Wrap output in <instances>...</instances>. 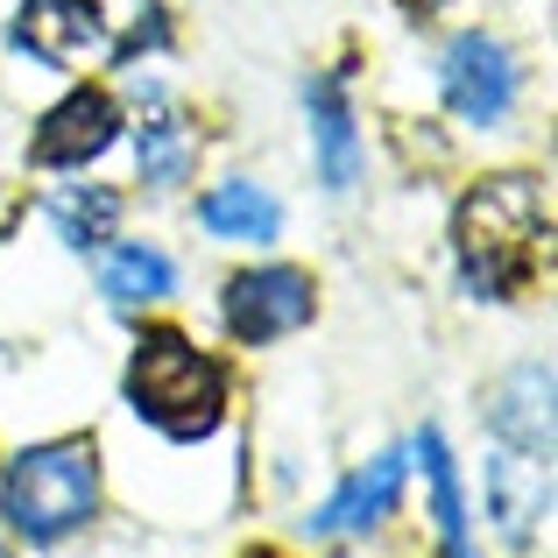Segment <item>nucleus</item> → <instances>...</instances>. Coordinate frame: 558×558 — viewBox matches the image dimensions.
<instances>
[{
    "mask_svg": "<svg viewBox=\"0 0 558 558\" xmlns=\"http://www.w3.org/2000/svg\"><path fill=\"white\" fill-rule=\"evenodd\" d=\"M551 205L537 178H481L460 198V269L474 283V298H517L537 269V247H545Z\"/></svg>",
    "mask_w": 558,
    "mask_h": 558,
    "instance_id": "1",
    "label": "nucleus"
},
{
    "mask_svg": "<svg viewBox=\"0 0 558 558\" xmlns=\"http://www.w3.org/2000/svg\"><path fill=\"white\" fill-rule=\"evenodd\" d=\"M128 403L170 438H205L227 417V368L184 340V332H142L128 361Z\"/></svg>",
    "mask_w": 558,
    "mask_h": 558,
    "instance_id": "2",
    "label": "nucleus"
},
{
    "mask_svg": "<svg viewBox=\"0 0 558 558\" xmlns=\"http://www.w3.org/2000/svg\"><path fill=\"white\" fill-rule=\"evenodd\" d=\"M93 509H99L93 438L36 446V452H22V460L8 466V481H0V517H8L28 545H57V537H71Z\"/></svg>",
    "mask_w": 558,
    "mask_h": 558,
    "instance_id": "3",
    "label": "nucleus"
},
{
    "mask_svg": "<svg viewBox=\"0 0 558 558\" xmlns=\"http://www.w3.org/2000/svg\"><path fill=\"white\" fill-rule=\"evenodd\" d=\"M304 318H312V276H298V269H247L227 283V332L241 347L283 340Z\"/></svg>",
    "mask_w": 558,
    "mask_h": 558,
    "instance_id": "4",
    "label": "nucleus"
},
{
    "mask_svg": "<svg viewBox=\"0 0 558 558\" xmlns=\"http://www.w3.org/2000/svg\"><path fill=\"white\" fill-rule=\"evenodd\" d=\"M438 85H446V107L460 113V121H502L509 99H517V64H509V50L495 36H452L446 64H438Z\"/></svg>",
    "mask_w": 558,
    "mask_h": 558,
    "instance_id": "5",
    "label": "nucleus"
},
{
    "mask_svg": "<svg viewBox=\"0 0 558 558\" xmlns=\"http://www.w3.org/2000/svg\"><path fill=\"white\" fill-rule=\"evenodd\" d=\"M14 43L28 57H43V64H78V57L107 50V14L93 0H22Z\"/></svg>",
    "mask_w": 558,
    "mask_h": 558,
    "instance_id": "6",
    "label": "nucleus"
},
{
    "mask_svg": "<svg viewBox=\"0 0 558 558\" xmlns=\"http://www.w3.org/2000/svg\"><path fill=\"white\" fill-rule=\"evenodd\" d=\"M113 128H121V107H113L107 93H71V99H57L50 121L36 128L28 156H36L43 170H71V163H85V156L107 149Z\"/></svg>",
    "mask_w": 558,
    "mask_h": 558,
    "instance_id": "7",
    "label": "nucleus"
},
{
    "mask_svg": "<svg viewBox=\"0 0 558 558\" xmlns=\"http://www.w3.org/2000/svg\"><path fill=\"white\" fill-rule=\"evenodd\" d=\"M488 509H495V523H502L509 545H531V531L545 523V509H551V460L502 446L488 460Z\"/></svg>",
    "mask_w": 558,
    "mask_h": 558,
    "instance_id": "8",
    "label": "nucleus"
},
{
    "mask_svg": "<svg viewBox=\"0 0 558 558\" xmlns=\"http://www.w3.org/2000/svg\"><path fill=\"white\" fill-rule=\"evenodd\" d=\"M488 424H495V438H502V446L551 460V368H545V361H537V368H517L502 389H495Z\"/></svg>",
    "mask_w": 558,
    "mask_h": 558,
    "instance_id": "9",
    "label": "nucleus"
},
{
    "mask_svg": "<svg viewBox=\"0 0 558 558\" xmlns=\"http://www.w3.org/2000/svg\"><path fill=\"white\" fill-rule=\"evenodd\" d=\"M396 488H403V452H381V460H368L326 509H318L312 531H368V523H381L396 509Z\"/></svg>",
    "mask_w": 558,
    "mask_h": 558,
    "instance_id": "10",
    "label": "nucleus"
},
{
    "mask_svg": "<svg viewBox=\"0 0 558 558\" xmlns=\"http://www.w3.org/2000/svg\"><path fill=\"white\" fill-rule=\"evenodd\" d=\"M191 163H198V135H191V121L149 93V113H142V135H135V170L149 184L170 191V184L191 178Z\"/></svg>",
    "mask_w": 558,
    "mask_h": 558,
    "instance_id": "11",
    "label": "nucleus"
},
{
    "mask_svg": "<svg viewBox=\"0 0 558 558\" xmlns=\"http://www.w3.org/2000/svg\"><path fill=\"white\" fill-rule=\"evenodd\" d=\"M304 99H312L318 170H326V184H332V191H347V184H354V170H361V142H354V113H347V93H340V78H318Z\"/></svg>",
    "mask_w": 558,
    "mask_h": 558,
    "instance_id": "12",
    "label": "nucleus"
},
{
    "mask_svg": "<svg viewBox=\"0 0 558 558\" xmlns=\"http://www.w3.org/2000/svg\"><path fill=\"white\" fill-rule=\"evenodd\" d=\"M198 219L219 233V241H276V227H283L276 198H269V191H255V184H219V191H205Z\"/></svg>",
    "mask_w": 558,
    "mask_h": 558,
    "instance_id": "13",
    "label": "nucleus"
},
{
    "mask_svg": "<svg viewBox=\"0 0 558 558\" xmlns=\"http://www.w3.org/2000/svg\"><path fill=\"white\" fill-rule=\"evenodd\" d=\"M417 460H424V481H432V517H438V537H446V558H474V545H466L460 466H452L446 438H438V432H424V438H417Z\"/></svg>",
    "mask_w": 558,
    "mask_h": 558,
    "instance_id": "14",
    "label": "nucleus"
},
{
    "mask_svg": "<svg viewBox=\"0 0 558 558\" xmlns=\"http://www.w3.org/2000/svg\"><path fill=\"white\" fill-rule=\"evenodd\" d=\"M99 290L113 304H156V298H170V262L156 247H113L107 269H99Z\"/></svg>",
    "mask_w": 558,
    "mask_h": 558,
    "instance_id": "15",
    "label": "nucleus"
},
{
    "mask_svg": "<svg viewBox=\"0 0 558 558\" xmlns=\"http://www.w3.org/2000/svg\"><path fill=\"white\" fill-rule=\"evenodd\" d=\"M50 219H57V233H64L71 247H99L113 233V219H121V198L99 191V184H71V191L50 198Z\"/></svg>",
    "mask_w": 558,
    "mask_h": 558,
    "instance_id": "16",
    "label": "nucleus"
},
{
    "mask_svg": "<svg viewBox=\"0 0 558 558\" xmlns=\"http://www.w3.org/2000/svg\"><path fill=\"white\" fill-rule=\"evenodd\" d=\"M262 558H276V551H262Z\"/></svg>",
    "mask_w": 558,
    "mask_h": 558,
    "instance_id": "17",
    "label": "nucleus"
}]
</instances>
